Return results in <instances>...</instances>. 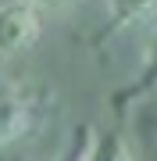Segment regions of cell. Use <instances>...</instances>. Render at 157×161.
Returning a JSON list of instances; mask_svg holds the SVG:
<instances>
[{
    "mask_svg": "<svg viewBox=\"0 0 157 161\" xmlns=\"http://www.w3.org/2000/svg\"><path fill=\"white\" fill-rule=\"evenodd\" d=\"M43 32L39 7H32L29 0H7L0 4V58H18L29 47H36Z\"/></svg>",
    "mask_w": 157,
    "mask_h": 161,
    "instance_id": "1",
    "label": "cell"
},
{
    "mask_svg": "<svg viewBox=\"0 0 157 161\" xmlns=\"http://www.w3.org/2000/svg\"><path fill=\"white\" fill-rule=\"evenodd\" d=\"M32 125V100L18 82L0 75V147L22 140Z\"/></svg>",
    "mask_w": 157,
    "mask_h": 161,
    "instance_id": "2",
    "label": "cell"
},
{
    "mask_svg": "<svg viewBox=\"0 0 157 161\" xmlns=\"http://www.w3.org/2000/svg\"><path fill=\"white\" fill-rule=\"evenodd\" d=\"M111 18L118 29H139L157 22V0H111Z\"/></svg>",
    "mask_w": 157,
    "mask_h": 161,
    "instance_id": "4",
    "label": "cell"
},
{
    "mask_svg": "<svg viewBox=\"0 0 157 161\" xmlns=\"http://www.w3.org/2000/svg\"><path fill=\"white\" fill-rule=\"evenodd\" d=\"M82 161H136L132 147L125 143L122 132H93V140H89L86 154H82Z\"/></svg>",
    "mask_w": 157,
    "mask_h": 161,
    "instance_id": "3",
    "label": "cell"
},
{
    "mask_svg": "<svg viewBox=\"0 0 157 161\" xmlns=\"http://www.w3.org/2000/svg\"><path fill=\"white\" fill-rule=\"evenodd\" d=\"M143 79H136L132 86H128L122 93V100H132V97H139L143 90H154L157 86V36H154V43H150V50H146V61H143Z\"/></svg>",
    "mask_w": 157,
    "mask_h": 161,
    "instance_id": "5",
    "label": "cell"
},
{
    "mask_svg": "<svg viewBox=\"0 0 157 161\" xmlns=\"http://www.w3.org/2000/svg\"><path fill=\"white\" fill-rule=\"evenodd\" d=\"M32 7H64V4H75V0H29Z\"/></svg>",
    "mask_w": 157,
    "mask_h": 161,
    "instance_id": "6",
    "label": "cell"
}]
</instances>
